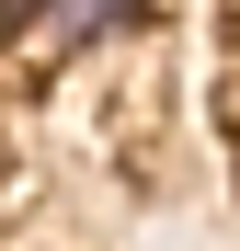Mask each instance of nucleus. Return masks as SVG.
Wrapping results in <instances>:
<instances>
[{
	"label": "nucleus",
	"mask_w": 240,
	"mask_h": 251,
	"mask_svg": "<svg viewBox=\"0 0 240 251\" xmlns=\"http://www.w3.org/2000/svg\"><path fill=\"white\" fill-rule=\"evenodd\" d=\"M137 0H46V23H69V34H103V23H126Z\"/></svg>",
	"instance_id": "f257e3e1"
},
{
	"label": "nucleus",
	"mask_w": 240,
	"mask_h": 251,
	"mask_svg": "<svg viewBox=\"0 0 240 251\" xmlns=\"http://www.w3.org/2000/svg\"><path fill=\"white\" fill-rule=\"evenodd\" d=\"M46 23V0H0V46H12V34H34Z\"/></svg>",
	"instance_id": "f03ea898"
}]
</instances>
